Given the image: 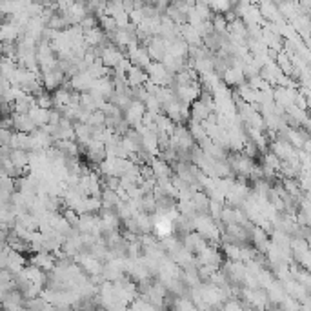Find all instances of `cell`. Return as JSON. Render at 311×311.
Listing matches in <instances>:
<instances>
[{
    "mask_svg": "<svg viewBox=\"0 0 311 311\" xmlns=\"http://www.w3.org/2000/svg\"><path fill=\"white\" fill-rule=\"evenodd\" d=\"M75 261L80 262V268L86 269L89 275L93 277H98L102 275V271H104V264H102V261H98V259H95L93 255L89 253H80L75 257Z\"/></svg>",
    "mask_w": 311,
    "mask_h": 311,
    "instance_id": "1",
    "label": "cell"
},
{
    "mask_svg": "<svg viewBox=\"0 0 311 311\" xmlns=\"http://www.w3.org/2000/svg\"><path fill=\"white\" fill-rule=\"evenodd\" d=\"M149 164H151L153 173H155V179H157V180H167V179H173V177H171V167H169V164H167L166 160H162L159 157V159H153Z\"/></svg>",
    "mask_w": 311,
    "mask_h": 311,
    "instance_id": "2",
    "label": "cell"
},
{
    "mask_svg": "<svg viewBox=\"0 0 311 311\" xmlns=\"http://www.w3.org/2000/svg\"><path fill=\"white\" fill-rule=\"evenodd\" d=\"M211 22H213V29H215L217 35H224L226 31L229 29V24H228L224 15H215V16L211 18Z\"/></svg>",
    "mask_w": 311,
    "mask_h": 311,
    "instance_id": "5",
    "label": "cell"
},
{
    "mask_svg": "<svg viewBox=\"0 0 311 311\" xmlns=\"http://www.w3.org/2000/svg\"><path fill=\"white\" fill-rule=\"evenodd\" d=\"M226 257L231 262H240V247L239 244H222Z\"/></svg>",
    "mask_w": 311,
    "mask_h": 311,
    "instance_id": "6",
    "label": "cell"
},
{
    "mask_svg": "<svg viewBox=\"0 0 311 311\" xmlns=\"http://www.w3.org/2000/svg\"><path fill=\"white\" fill-rule=\"evenodd\" d=\"M106 120H108V116H106L104 111H95V113H91L87 124H89L91 128H100V126H106Z\"/></svg>",
    "mask_w": 311,
    "mask_h": 311,
    "instance_id": "7",
    "label": "cell"
},
{
    "mask_svg": "<svg viewBox=\"0 0 311 311\" xmlns=\"http://www.w3.org/2000/svg\"><path fill=\"white\" fill-rule=\"evenodd\" d=\"M244 79L246 75L240 67H229L228 71L224 73V80H226V86H242L244 84Z\"/></svg>",
    "mask_w": 311,
    "mask_h": 311,
    "instance_id": "3",
    "label": "cell"
},
{
    "mask_svg": "<svg viewBox=\"0 0 311 311\" xmlns=\"http://www.w3.org/2000/svg\"><path fill=\"white\" fill-rule=\"evenodd\" d=\"M29 116L33 118V122L36 124V128L40 130V128H44V126H48V124H49L51 111H48V109H42V108H38V106H35V108L29 111Z\"/></svg>",
    "mask_w": 311,
    "mask_h": 311,
    "instance_id": "4",
    "label": "cell"
}]
</instances>
